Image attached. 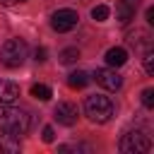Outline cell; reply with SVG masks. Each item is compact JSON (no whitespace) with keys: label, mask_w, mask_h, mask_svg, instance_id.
Here are the masks:
<instances>
[{"label":"cell","mask_w":154,"mask_h":154,"mask_svg":"<svg viewBox=\"0 0 154 154\" xmlns=\"http://www.w3.org/2000/svg\"><path fill=\"white\" fill-rule=\"evenodd\" d=\"M31 96L38 99V101H48V99L53 96V91H51V87H46V84H34V87H31Z\"/></svg>","instance_id":"14"},{"label":"cell","mask_w":154,"mask_h":154,"mask_svg":"<svg viewBox=\"0 0 154 154\" xmlns=\"http://www.w3.org/2000/svg\"><path fill=\"white\" fill-rule=\"evenodd\" d=\"M41 140H43V142H48V144L55 140V132H53V128H51V125H46V128H43V132H41Z\"/></svg>","instance_id":"19"},{"label":"cell","mask_w":154,"mask_h":154,"mask_svg":"<svg viewBox=\"0 0 154 154\" xmlns=\"http://www.w3.org/2000/svg\"><path fill=\"white\" fill-rule=\"evenodd\" d=\"M142 106L144 108H154V89L152 87L142 89Z\"/></svg>","instance_id":"17"},{"label":"cell","mask_w":154,"mask_h":154,"mask_svg":"<svg viewBox=\"0 0 154 154\" xmlns=\"http://www.w3.org/2000/svg\"><path fill=\"white\" fill-rule=\"evenodd\" d=\"M84 116L91 123L103 125V123H108L113 118V101L108 96H103V94H91L84 101Z\"/></svg>","instance_id":"2"},{"label":"cell","mask_w":154,"mask_h":154,"mask_svg":"<svg viewBox=\"0 0 154 154\" xmlns=\"http://www.w3.org/2000/svg\"><path fill=\"white\" fill-rule=\"evenodd\" d=\"M77 22H79V14H77L75 10H70V7H63V10L53 12V17H51V26H53L58 34H65V31L75 29Z\"/></svg>","instance_id":"5"},{"label":"cell","mask_w":154,"mask_h":154,"mask_svg":"<svg viewBox=\"0 0 154 154\" xmlns=\"http://www.w3.org/2000/svg\"><path fill=\"white\" fill-rule=\"evenodd\" d=\"M94 79L99 87H103L106 91H118L123 87V77L116 72V67H99L94 72Z\"/></svg>","instance_id":"6"},{"label":"cell","mask_w":154,"mask_h":154,"mask_svg":"<svg viewBox=\"0 0 154 154\" xmlns=\"http://www.w3.org/2000/svg\"><path fill=\"white\" fill-rule=\"evenodd\" d=\"M0 2H2V5H12L14 0H0Z\"/></svg>","instance_id":"22"},{"label":"cell","mask_w":154,"mask_h":154,"mask_svg":"<svg viewBox=\"0 0 154 154\" xmlns=\"http://www.w3.org/2000/svg\"><path fill=\"white\" fill-rule=\"evenodd\" d=\"M137 7H140V0H118V5H116V19H118L120 24L132 22Z\"/></svg>","instance_id":"9"},{"label":"cell","mask_w":154,"mask_h":154,"mask_svg":"<svg viewBox=\"0 0 154 154\" xmlns=\"http://www.w3.org/2000/svg\"><path fill=\"white\" fill-rule=\"evenodd\" d=\"M91 19H96V22H106V19H108V7H106V5H96V7H91Z\"/></svg>","instance_id":"16"},{"label":"cell","mask_w":154,"mask_h":154,"mask_svg":"<svg viewBox=\"0 0 154 154\" xmlns=\"http://www.w3.org/2000/svg\"><path fill=\"white\" fill-rule=\"evenodd\" d=\"M26 55H29V46H26L24 38H10V41H5L2 48H0V63H2L5 67H10V70L19 67V65L26 60Z\"/></svg>","instance_id":"3"},{"label":"cell","mask_w":154,"mask_h":154,"mask_svg":"<svg viewBox=\"0 0 154 154\" xmlns=\"http://www.w3.org/2000/svg\"><path fill=\"white\" fill-rule=\"evenodd\" d=\"M0 132H2V130H0ZM0 152H10V154L19 152V137H14V135H10V132H2V135H0Z\"/></svg>","instance_id":"12"},{"label":"cell","mask_w":154,"mask_h":154,"mask_svg":"<svg viewBox=\"0 0 154 154\" xmlns=\"http://www.w3.org/2000/svg\"><path fill=\"white\" fill-rule=\"evenodd\" d=\"M77 116H79V111H77V106L70 103V101H60V103L55 106V111H53V118H55L60 125H65V128H72V125L77 123Z\"/></svg>","instance_id":"7"},{"label":"cell","mask_w":154,"mask_h":154,"mask_svg":"<svg viewBox=\"0 0 154 154\" xmlns=\"http://www.w3.org/2000/svg\"><path fill=\"white\" fill-rule=\"evenodd\" d=\"M128 46L135 48L137 53H147V51H152V36H149V31H144V29H135V31H130V34H128Z\"/></svg>","instance_id":"8"},{"label":"cell","mask_w":154,"mask_h":154,"mask_svg":"<svg viewBox=\"0 0 154 154\" xmlns=\"http://www.w3.org/2000/svg\"><path fill=\"white\" fill-rule=\"evenodd\" d=\"M34 125V116L24 108H17L12 103H0V130L10 132L14 137H22L31 130Z\"/></svg>","instance_id":"1"},{"label":"cell","mask_w":154,"mask_h":154,"mask_svg":"<svg viewBox=\"0 0 154 154\" xmlns=\"http://www.w3.org/2000/svg\"><path fill=\"white\" fill-rule=\"evenodd\" d=\"M144 72L147 75H154V53L152 51L144 53Z\"/></svg>","instance_id":"18"},{"label":"cell","mask_w":154,"mask_h":154,"mask_svg":"<svg viewBox=\"0 0 154 154\" xmlns=\"http://www.w3.org/2000/svg\"><path fill=\"white\" fill-rule=\"evenodd\" d=\"M147 22L154 24V7H147Z\"/></svg>","instance_id":"21"},{"label":"cell","mask_w":154,"mask_h":154,"mask_svg":"<svg viewBox=\"0 0 154 154\" xmlns=\"http://www.w3.org/2000/svg\"><path fill=\"white\" fill-rule=\"evenodd\" d=\"M19 2H24V0H19Z\"/></svg>","instance_id":"23"},{"label":"cell","mask_w":154,"mask_h":154,"mask_svg":"<svg viewBox=\"0 0 154 154\" xmlns=\"http://www.w3.org/2000/svg\"><path fill=\"white\" fill-rule=\"evenodd\" d=\"M58 58H60L63 65H70V63H75V60L79 58V51H77V48H63Z\"/></svg>","instance_id":"15"},{"label":"cell","mask_w":154,"mask_h":154,"mask_svg":"<svg viewBox=\"0 0 154 154\" xmlns=\"http://www.w3.org/2000/svg\"><path fill=\"white\" fill-rule=\"evenodd\" d=\"M120 152L123 154H142V152H149L152 149V140L144 130H128L123 137H120Z\"/></svg>","instance_id":"4"},{"label":"cell","mask_w":154,"mask_h":154,"mask_svg":"<svg viewBox=\"0 0 154 154\" xmlns=\"http://www.w3.org/2000/svg\"><path fill=\"white\" fill-rule=\"evenodd\" d=\"M34 58H36L38 63H43V60H46V48H43V46L36 48V51H34Z\"/></svg>","instance_id":"20"},{"label":"cell","mask_w":154,"mask_h":154,"mask_svg":"<svg viewBox=\"0 0 154 154\" xmlns=\"http://www.w3.org/2000/svg\"><path fill=\"white\" fill-rule=\"evenodd\" d=\"M19 99V84L12 79H0V103H14Z\"/></svg>","instance_id":"10"},{"label":"cell","mask_w":154,"mask_h":154,"mask_svg":"<svg viewBox=\"0 0 154 154\" xmlns=\"http://www.w3.org/2000/svg\"><path fill=\"white\" fill-rule=\"evenodd\" d=\"M125 63H128V51H125V48L116 46V48H108V51H106V65H108V67H120V65H125Z\"/></svg>","instance_id":"11"},{"label":"cell","mask_w":154,"mask_h":154,"mask_svg":"<svg viewBox=\"0 0 154 154\" xmlns=\"http://www.w3.org/2000/svg\"><path fill=\"white\" fill-rule=\"evenodd\" d=\"M67 84H70L72 89H82V87L89 84V75H87L84 70H75V72L67 75Z\"/></svg>","instance_id":"13"}]
</instances>
